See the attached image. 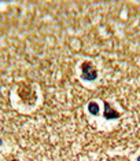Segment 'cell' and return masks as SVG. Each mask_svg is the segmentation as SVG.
Returning <instances> with one entry per match:
<instances>
[{"label":"cell","instance_id":"4","mask_svg":"<svg viewBox=\"0 0 140 161\" xmlns=\"http://www.w3.org/2000/svg\"><path fill=\"white\" fill-rule=\"evenodd\" d=\"M136 161H140V156L137 157V158H136Z\"/></svg>","mask_w":140,"mask_h":161},{"label":"cell","instance_id":"3","mask_svg":"<svg viewBox=\"0 0 140 161\" xmlns=\"http://www.w3.org/2000/svg\"><path fill=\"white\" fill-rule=\"evenodd\" d=\"M88 110H89V113L92 116H98L99 114V106L96 102H91L89 105H88Z\"/></svg>","mask_w":140,"mask_h":161},{"label":"cell","instance_id":"2","mask_svg":"<svg viewBox=\"0 0 140 161\" xmlns=\"http://www.w3.org/2000/svg\"><path fill=\"white\" fill-rule=\"evenodd\" d=\"M103 105H105V110H103V117H105L106 120H114V119H120V113L116 112L114 109L110 106V103L107 101L103 102Z\"/></svg>","mask_w":140,"mask_h":161},{"label":"cell","instance_id":"1","mask_svg":"<svg viewBox=\"0 0 140 161\" xmlns=\"http://www.w3.org/2000/svg\"><path fill=\"white\" fill-rule=\"evenodd\" d=\"M81 79L85 81H94L98 79V70L92 65V62L85 61L81 64Z\"/></svg>","mask_w":140,"mask_h":161}]
</instances>
